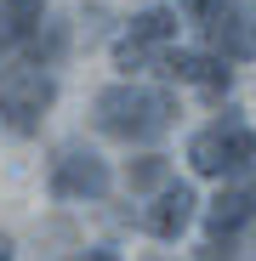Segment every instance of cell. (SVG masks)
Returning <instances> with one entry per match:
<instances>
[{"label": "cell", "mask_w": 256, "mask_h": 261, "mask_svg": "<svg viewBox=\"0 0 256 261\" xmlns=\"http://www.w3.org/2000/svg\"><path fill=\"white\" fill-rule=\"evenodd\" d=\"M205 34H211V46H217L222 57L250 63V57H256V6H234V0H228V12L211 23Z\"/></svg>", "instance_id": "9"}, {"label": "cell", "mask_w": 256, "mask_h": 261, "mask_svg": "<svg viewBox=\"0 0 256 261\" xmlns=\"http://www.w3.org/2000/svg\"><path fill=\"white\" fill-rule=\"evenodd\" d=\"M194 210H199V193H194L188 182H165V188L154 193V204L143 210V227L171 244V239H182V233L194 227Z\"/></svg>", "instance_id": "7"}, {"label": "cell", "mask_w": 256, "mask_h": 261, "mask_svg": "<svg viewBox=\"0 0 256 261\" xmlns=\"http://www.w3.org/2000/svg\"><path fill=\"white\" fill-rule=\"evenodd\" d=\"M57 102V80L40 63H6L0 68V125L12 137H34L40 119Z\"/></svg>", "instance_id": "2"}, {"label": "cell", "mask_w": 256, "mask_h": 261, "mask_svg": "<svg viewBox=\"0 0 256 261\" xmlns=\"http://www.w3.org/2000/svg\"><path fill=\"white\" fill-rule=\"evenodd\" d=\"M165 182H171V159L165 153H143V159L125 165V188L131 193H148V188H165Z\"/></svg>", "instance_id": "11"}, {"label": "cell", "mask_w": 256, "mask_h": 261, "mask_svg": "<svg viewBox=\"0 0 256 261\" xmlns=\"http://www.w3.org/2000/svg\"><path fill=\"white\" fill-rule=\"evenodd\" d=\"M222 12H228V0H182V17H188V23H199V29H211Z\"/></svg>", "instance_id": "12"}, {"label": "cell", "mask_w": 256, "mask_h": 261, "mask_svg": "<svg viewBox=\"0 0 256 261\" xmlns=\"http://www.w3.org/2000/svg\"><path fill=\"white\" fill-rule=\"evenodd\" d=\"M188 165H194V176H217V182L239 176V170L256 165V130H250L239 114H228V119H217V125L194 130Z\"/></svg>", "instance_id": "3"}, {"label": "cell", "mask_w": 256, "mask_h": 261, "mask_svg": "<svg viewBox=\"0 0 256 261\" xmlns=\"http://www.w3.org/2000/svg\"><path fill=\"white\" fill-rule=\"evenodd\" d=\"M159 74H171L177 85H199V91H211V97L234 85V68L217 51H165L159 57Z\"/></svg>", "instance_id": "8"}, {"label": "cell", "mask_w": 256, "mask_h": 261, "mask_svg": "<svg viewBox=\"0 0 256 261\" xmlns=\"http://www.w3.org/2000/svg\"><path fill=\"white\" fill-rule=\"evenodd\" d=\"M91 119H97L103 137H114V142H154V137H165V130L177 125V97L159 91V85L125 80V85L97 91Z\"/></svg>", "instance_id": "1"}, {"label": "cell", "mask_w": 256, "mask_h": 261, "mask_svg": "<svg viewBox=\"0 0 256 261\" xmlns=\"http://www.w3.org/2000/svg\"><path fill=\"white\" fill-rule=\"evenodd\" d=\"M46 182H52V199H103L108 193V165L91 148H57Z\"/></svg>", "instance_id": "6"}, {"label": "cell", "mask_w": 256, "mask_h": 261, "mask_svg": "<svg viewBox=\"0 0 256 261\" xmlns=\"http://www.w3.org/2000/svg\"><path fill=\"white\" fill-rule=\"evenodd\" d=\"M46 29V0H0V57L23 51Z\"/></svg>", "instance_id": "10"}, {"label": "cell", "mask_w": 256, "mask_h": 261, "mask_svg": "<svg viewBox=\"0 0 256 261\" xmlns=\"http://www.w3.org/2000/svg\"><path fill=\"white\" fill-rule=\"evenodd\" d=\"M74 261H120L114 250H85V255H74Z\"/></svg>", "instance_id": "13"}, {"label": "cell", "mask_w": 256, "mask_h": 261, "mask_svg": "<svg viewBox=\"0 0 256 261\" xmlns=\"http://www.w3.org/2000/svg\"><path fill=\"white\" fill-rule=\"evenodd\" d=\"M250 222H256V165L239 170V176H234L217 199H211V210H205V233H211V244H234Z\"/></svg>", "instance_id": "5"}, {"label": "cell", "mask_w": 256, "mask_h": 261, "mask_svg": "<svg viewBox=\"0 0 256 261\" xmlns=\"http://www.w3.org/2000/svg\"><path fill=\"white\" fill-rule=\"evenodd\" d=\"M171 46H177V12H171V6H148V12L131 17V29L114 40V63L131 74V68L159 63Z\"/></svg>", "instance_id": "4"}, {"label": "cell", "mask_w": 256, "mask_h": 261, "mask_svg": "<svg viewBox=\"0 0 256 261\" xmlns=\"http://www.w3.org/2000/svg\"><path fill=\"white\" fill-rule=\"evenodd\" d=\"M0 261H17V250H12V239L0 233Z\"/></svg>", "instance_id": "14"}]
</instances>
